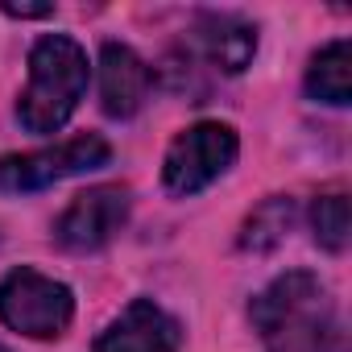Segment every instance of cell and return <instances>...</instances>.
<instances>
[{
	"label": "cell",
	"instance_id": "cell-1",
	"mask_svg": "<svg viewBox=\"0 0 352 352\" xmlns=\"http://www.w3.org/2000/svg\"><path fill=\"white\" fill-rule=\"evenodd\" d=\"M265 352H348V331L340 311L327 298V286L307 274L290 270L274 278L249 307Z\"/></svg>",
	"mask_w": 352,
	"mask_h": 352
},
{
	"label": "cell",
	"instance_id": "cell-11",
	"mask_svg": "<svg viewBox=\"0 0 352 352\" xmlns=\"http://www.w3.org/2000/svg\"><path fill=\"white\" fill-rule=\"evenodd\" d=\"M294 220H298V204H294L290 195L265 199V204L253 208V216L245 220V228H241V249H245V253H270V249H278V245L290 236Z\"/></svg>",
	"mask_w": 352,
	"mask_h": 352
},
{
	"label": "cell",
	"instance_id": "cell-5",
	"mask_svg": "<svg viewBox=\"0 0 352 352\" xmlns=\"http://www.w3.org/2000/svg\"><path fill=\"white\" fill-rule=\"evenodd\" d=\"M112 162V145L100 133H79L54 149H34V153H9L0 157V191L9 195H30V191H46L63 179L75 174L100 170Z\"/></svg>",
	"mask_w": 352,
	"mask_h": 352
},
{
	"label": "cell",
	"instance_id": "cell-8",
	"mask_svg": "<svg viewBox=\"0 0 352 352\" xmlns=\"http://www.w3.org/2000/svg\"><path fill=\"white\" fill-rule=\"evenodd\" d=\"M153 87V71L149 63L120 42H104L100 46V108L116 120H129L145 96Z\"/></svg>",
	"mask_w": 352,
	"mask_h": 352
},
{
	"label": "cell",
	"instance_id": "cell-3",
	"mask_svg": "<svg viewBox=\"0 0 352 352\" xmlns=\"http://www.w3.org/2000/svg\"><path fill=\"white\" fill-rule=\"evenodd\" d=\"M236 153H241V141L232 124L199 120L170 141L166 162H162V183L170 195H199L220 174L232 170Z\"/></svg>",
	"mask_w": 352,
	"mask_h": 352
},
{
	"label": "cell",
	"instance_id": "cell-13",
	"mask_svg": "<svg viewBox=\"0 0 352 352\" xmlns=\"http://www.w3.org/2000/svg\"><path fill=\"white\" fill-rule=\"evenodd\" d=\"M0 13H9V17H50L54 5H0Z\"/></svg>",
	"mask_w": 352,
	"mask_h": 352
},
{
	"label": "cell",
	"instance_id": "cell-4",
	"mask_svg": "<svg viewBox=\"0 0 352 352\" xmlns=\"http://www.w3.org/2000/svg\"><path fill=\"white\" fill-rule=\"evenodd\" d=\"M75 319V294L67 282H54L30 265L13 270L0 282V323L30 336V340H58Z\"/></svg>",
	"mask_w": 352,
	"mask_h": 352
},
{
	"label": "cell",
	"instance_id": "cell-12",
	"mask_svg": "<svg viewBox=\"0 0 352 352\" xmlns=\"http://www.w3.org/2000/svg\"><path fill=\"white\" fill-rule=\"evenodd\" d=\"M311 228H315V245H319V249L344 253V249H348V228H352L348 199H344V195H323V199H315V208H311Z\"/></svg>",
	"mask_w": 352,
	"mask_h": 352
},
{
	"label": "cell",
	"instance_id": "cell-6",
	"mask_svg": "<svg viewBox=\"0 0 352 352\" xmlns=\"http://www.w3.org/2000/svg\"><path fill=\"white\" fill-rule=\"evenodd\" d=\"M129 212H133L129 187H91L75 195L71 208L58 216L54 241L71 253H96L129 224Z\"/></svg>",
	"mask_w": 352,
	"mask_h": 352
},
{
	"label": "cell",
	"instance_id": "cell-14",
	"mask_svg": "<svg viewBox=\"0 0 352 352\" xmlns=\"http://www.w3.org/2000/svg\"><path fill=\"white\" fill-rule=\"evenodd\" d=\"M0 352H9V348H0Z\"/></svg>",
	"mask_w": 352,
	"mask_h": 352
},
{
	"label": "cell",
	"instance_id": "cell-10",
	"mask_svg": "<svg viewBox=\"0 0 352 352\" xmlns=\"http://www.w3.org/2000/svg\"><path fill=\"white\" fill-rule=\"evenodd\" d=\"M307 96L319 100V104H331V108H344L352 100V46H348V38L327 42L311 58V67H307Z\"/></svg>",
	"mask_w": 352,
	"mask_h": 352
},
{
	"label": "cell",
	"instance_id": "cell-2",
	"mask_svg": "<svg viewBox=\"0 0 352 352\" xmlns=\"http://www.w3.org/2000/svg\"><path fill=\"white\" fill-rule=\"evenodd\" d=\"M87 75H91V67L75 38H67V34L38 38L30 50V83L17 100V120L38 137L58 133L71 120V112L79 108V100L87 91Z\"/></svg>",
	"mask_w": 352,
	"mask_h": 352
},
{
	"label": "cell",
	"instance_id": "cell-9",
	"mask_svg": "<svg viewBox=\"0 0 352 352\" xmlns=\"http://www.w3.org/2000/svg\"><path fill=\"white\" fill-rule=\"evenodd\" d=\"M191 38L199 54L224 75H241L257 54V30L236 13H199Z\"/></svg>",
	"mask_w": 352,
	"mask_h": 352
},
{
	"label": "cell",
	"instance_id": "cell-7",
	"mask_svg": "<svg viewBox=\"0 0 352 352\" xmlns=\"http://www.w3.org/2000/svg\"><path fill=\"white\" fill-rule=\"evenodd\" d=\"M179 348H183L179 319L166 315L149 298H133L96 336V352H179Z\"/></svg>",
	"mask_w": 352,
	"mask_h": 352
}]
</instances>
